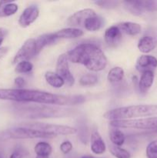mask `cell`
I'll return each mask as SVG.
<instances>
[{"label":"cell","instance_id":"1","mask_svg":"<svg viewBox=\"0 0 157 158\" xmlns=\"http://www.w3.org/2000/svg\"><path fill=\"white\" fill-rule=\"evenodd\" d=\"M0 100L19 103H35L55 106H69L83 103L85 97L81 95L65 96L45 91L29 89H0Z\"/></svg>","mask_w":157,"mask_h":158},{"label":"cell","instance_id":"2","mask_svg":"<svg viewBox=\"0 0 157 158\" xmlns=\"http://www.w3.org/2000/svg\"><path fill=\"white\" fill-rule=\"evenodd\" d=\"M66 54L69 61L83 65L92 72L103 70L107 65L104 52L93 43H81Z\"/></svg>","mask_w":157,"mask_h":158},{"label":"cell","instance_id":"3","mask_svg":"<svg viewBox=\"0 0 157 158\" xmlns=\"http://www.w3.org/2000/svg\"><path fill=\"white\" fill-rule=\"evenodd\" d=\"M155 116H157V104H141L123 106L110 110L105 113L103 117L112 121L132 120Z\"/></svg>","mask_w":157,"mask_h":158},{"label":"cell","instance_id":"4","mask_svg":"<svg viewBox=\"0 0 157 158\" xmlns=\"http://www.w3.org/2000/svg\"><path fill=\"white\" fill-rule=\"evenodd\" d=\"M20 114L28 119L60 118L72 114L71 109L50 105H24L18 109Z\"/></svg>","mask_w":157,"mask_h":158},{"label":"cell","instance_id":"5","mask_svg":"<svg viewBox=\"0 0 157 158\" xmlns=\"http://www.w3.org/2000/svg\"><path fill=\"white\" fill-rule=\"evenodd\" d=\"M109 124L113 127L123 129L157 130V116L132 120H112Z\"/></svg>","mask_w":157,"mask_h":158},{"label":"cell","instance_id":"6","mask_svg":"<svg viewBox=\"0 0 157 158\" xmlns=\"http://www.w3.org/2000/svg\"><path fill=\"white\" fill-rule=\"evenodd\" d=\"M25 127L37 129L39 131H44L46 133L54 134L55 136L58 135H70L75 134L77 133V130L75 128L64 125L52 124V123H45L40 122H32V123H25L21 125Z\"/></svg>","mask_w":157,"mask_h":158},{"label":"cell","instance_id":"7","mask_svg":"<svg viewBox=\"0 0 157 158\" xmlns=\"http://www.w3.org/2000/svg\"><path fill=\"white\" fill-rule=\"evenodd\" d=\"M7 135L9 138L12 139H52L57 137L54 134L46 133L39 130L22 126L9 130L7 131Z\"/></svg>","mask_w":157,"mask_h":158},{"label":"cell","instance_id":"8","mask_svg":"<svg viewBox=\"0 0 157 158\" xmlns=\"http://www.w3.org/2000/svg\"><path fill=\"white\" fill-rule=\"evenodd\" d=\"M36 45L35 39H28L22 46H21L18 52L13 58L12 63L17 64L22 61H29V60L33 58L37 55Z\"/></svg>","mask_w":157,"mask_h":158},{"label":"cell","instance_id":"9","mask_svg":"<svg viewBox=\"0 0 157 158\" xmlns=\"http://www.w3.org/2000/svg\"><path fill=\"white\" fill-rule=\"evenodd\" d=\"M55 73L65 81V84L72 86L75 83V78L69 69V59L67 54L64 53L60 55L57 59Z\"/></svg>","mask_w":157,"mask_h":158},{"label":"cell","instance_id":"10","mask_svg":"<svg viewBox=\"0 0 157 158\" xmlns=\"http://www.w3.org/2000/svg\"><path fill=\"white\" fill-rule=\"evenodd\" d=\"M95 12L92 9H84L75 12L68 18L67 25L70 27L77 28L84 26L85 21L89 17L95 15Z\"/></svg>","mask_w":157,"mask_h":158},{"label":"cell","instance_id":"11","mask_svg":"<svg viewBox=\"0 0 157 158\" xmlns=\"http://www.w3.org/2000/svg\"><path fill=\"white\" fill-rule=\"evenodd\" d=\"M38 15H39V10L37 6H28L24 9L22 13L19 16L18 24L22 28L28 27L38 19Z\"/></svg>","mask_w":157,"mask_h":158},{"label":"cell","instance_id":"12","mask_svg":"<svg viewBox=\"0 0 157 158\" xmlns=\"http://www.w3.org/2000/svg\"><path fill=\"white\" fill-rule=\"evenodd\" d=\"M135 68L142 73L146 71H152V69L157 68V58L147 54L140 56L136 61Z\"/></svg>","mask_w":157,"mask_h":158},{"label":"cell","instance_id":"13","mask_svg":"<svg viewBox=\"0 0 157 158\" xmlns=\"http://www.w3.org/2000/svg\"><path fill=\"white\" fill-rule=\"evenodd\" d=\"M122 32L116 26H112L105 31V42L109 47H116L122 40Z\"/></svg>","mask_w":157,"mask_h":158},{"label":"cell","instance_id":"14","mask_svg":"<svg viewBox=\"0 0 157 158\" xmlns=\"http://www.w3.org/2000/svg\"><path fill=\"white\" fill-rule=\"evenodd\" d=\"M106 150V143L97 131H94L91 135V151L95 154H103Z\"/></svg>","mask_w":157,"mask_h":158},{"label":"cell","instance_id":"15","mask_svg":"<svg viewBox=\"0 0 157 158\" xmlns=\"http://www.w3.org/2000/svg\"><path fill=\"white\" fill-rule=\"evenodd\" d=\"M153 71H146L142 73L140 80L139 81V89L142 94H145L150 89L154 82Z\"/></svg>","mask_w":157,"mask_h":158},{"label":"cell","instance_id":"16","mask_svg":"<svg viewBox=\"0 0 157 158\" xmlns=\"http://www.w3.org/2000/svg\"><path fill=\"white\" fill-rule=\"evenodd\" d=\"M54 33L58 40L62 39H76L84 35V32L82 29L72 27L64 28Z\"/></svg>","mask_w":157,"mask_h":158},{"label":"cell","instance_id":"17","mask_svg":"<svg viewBox=\"0 0 157 158\" xmlns=\"http://www.w3.org/2000/svg\"><path fill=\"white\" fill-rule=\"evenodd\" d=\"M156 46V40L152 35H146L142 37L138 42V47L139 50L141 52L145 54L149 53L152 52Z\"/></svg>","mask_w":157,"mask_h":158},{"label":"cell","instance_id":"18","mask_svg":"<svg viewBox=\"0 0 157 158\" xmlns=\"http://www.w3.org/2000/svg\"><path fill=\"white\" fill-rule=\"evenodd\" d=\"M115 26L120 29L122 33L128 35H136L142 31V27L139 23L133 22H123L116 24Z\"/></svg>","mask_w":157,"mask_h":158},{"label":"cell","instance_id":"19","mask_svg":"<svg viewBox=\"0 0 157 158\" xmlns=\"http://www.w3.org/2000/svg\"><path fill=\"white\" fill-rule=\"evenodd\" d=\"M58 39L55 37V33H46L40 35L35 40V45H36L37 53H39L46 46L52 45L56 43Z\"/></svg>","mask_w":157,"mask_h":158},{"label":"cell","instance_id":"20","mask_svg":"<svg viewBox=\"0 0 157 158\" xmlns=\"http://www.w3.org/2000/svg\"><path fill=\"white\" fill-rule=\"evenodd\" d=\"M103 23H104L103 19L95 14V15L89 17L85 21L84 27L86 30L90 31V32H95L103 27Z\"/></svg>","mask_w":157,"mask_h":158},{"label":"cell","instance_id":"21","mask_svg":"<svg viewBox=\"0 0 157 158\" xmlns=\"http://www.w3.org/2000/svg\"><path fill=\"white\" fill-rule=\"evenodd\" d=\"M18 5L11 1H0V18L8 17L16 13Z\"/></svg>","mask_w":157,"mask_h":158},{"label":"cell","instance_id":"22","mask_svg":"<svg viewBox=\"0 0 157 158\" xmlns=\"http://www.w3.org/2000/svg\"><path fill=\"white\" fill-rule=\"evenodd\" d=\"M125 9L129 12V13L134 15H140L144 12L143 8L142 6L141 0H133V1H124L123 2Z\"/></svg>","mask_w":157,"mask_h":158},{"label":"cell","instance_id":"23","mask_svg":"<svg viewBox=\"0 0 157 158\" xmlns=\"http://www.w3.org/2000/svg\"><path fill=\"white\" fill-rule=\"evenodd\" d=\"M45 79L48 84L55 89L62 87L65 85V81L62 80V78H61L56 73L52 72V71H48L46 73Z\"/></svg>","mask_w":157,"mask_h":158},{"label":"cell","instance_id":"24","mask_svg":"<svg viewBox=\"0 0 157 158\" xmlns=\"http://www.w3.org/2000/svg\"><path fill=\"white\" fill-rule=\"evenodd\" d=\"M125 76V72L123 69L120 66H115L111 69L108 73L107 79L109 83L112 84H116L120 83L123 80Z\"/></svg>","mask_w":157,"mask_h":158},{"label":"cell","instance_id":"25","mask_svg":"<svg viewBox=\"0 0 157 158\" xmlns=\"http://www.w3.org/2000/svg\"><path fill=\"white\" fill-rule=\"evenodd\" d=\"M109 139L112 144L117 147H121L124 144L126 140V136L124 133L119 130V128L114 127L109 132Z\"/></svg>","mask_w":157,"mask_h":158},{"label":"cell","instance_id":"26","mask_svg":"<svg viewBox=\"0 0 157 158\" xmlns=\"http://www.w3.org/2000/svg\"><path fill=\"white\" fill-rule=\"evenodd\" d=\"M35 152L36 156L49 157L52 152V148L49 143L45 141L38 142L35 146Z\"/></svg>","mask_w":157,"mask_h":158},{"label":"cell","instance_id":"27","mask_svg":"<svg viewBox=\"0 0 157 158\" xmlns=\"http://www.w3.org/2000/svg\"><path fill=\"white\" fill-rule=\"evenodd\" d=\"M98 80L99 77L97 75L91 73L85 74L79 79V84L83 86H94L98 83Z\"/></svg>","mask_w":157,"mask_h":158},{"label":"cell","instance_id":"28","mask_svg":"<svg viewBox=\"0 0 157 158\" xmlns=\"http://www.w3.org/2000/svg\"><path fill=\"white\" fill-rule=\"evenodd\" d=\"M109 151L112 154V156H114L116 158H130L131 154L127 150L123 149L121 147H117L115 145H110L109 146Z\"/></svg>","mask_w":157,"mask_h":158},{"label":"cell","instance_id":"29","mask_svg":"<svg viewBox=\"0 0 157 158\" xmlns=\"http://www.w3.org/2000/svg\"><path fill=\"white\" fill-rule=\"evenodd\" d=\"M33 69V65L29 61H22L17 63L15 71L18 73H28Z\"/></svg>","mask_w":157,"mask_h":158},{"label":"cell","instance_id":"30","mask_svg":"<svg viewBox=\"0 0 157 158\" xmlns=\"http://www.w3.org/2000/svg\"><path fill=\"white\" fill-rule=\"evenodd\" d=\"M146 154L148 158H157V140H152L147 145Z\"/></svg>","mask_w":157,"mask_h":158},{"label":"cell","instance_id":"31","mask_svg":"<svg viewBox=\"0 0 157 158\" xmlns=\"http://www.w3.org/2000/svg\"><path fill=\"white\" fill-rule=\"evenodd\" d=\"M118 1H114V0H100V1L95 2V4L99 6V7L103 8L106 9H115L119 5Z\"/></svg>","mask_w":157,"mask_h":158},{"label":"cell","instance_id":"32","mask_svg":"<svg viewBox=\"0 0 157 158\" xmlns=\"http://www.w3.org/2000/svg\"><path fill=\"white\" fill-rule=\"evenodd\" d=\"M142 6L144 12H156L157 11V1L153 0H145L142 1Z\"/></svg>","mask_w":157,"mask_h":158},{"label":"cell","instance_id":"33","mask_svg":"<svg viewBox=\"0 0 157 158\" xmlns=\"http://www.w3.org/2000/svg\"><path fill=\"white\" fill-rule=\"evenodd\" d=\"M72 148H73L72 143L69 140H66V141L62 142L60 145V151H62V154H67L72 151Z\"/></svg>","mask_w":157,"mask_h":158},{"label":"cell","instance_id":"34","mask_svg":"<svg viewBox=\"0 0 157 158\" xmlns=\"http://www.w3.org/2000/svg\"><path fill=\"white\" fill-rule=\"evenodd\" d=\"M14 83H15V85L17 86L18 89H22L25 85H26V80L22 77H18L15 79Z\"/></svg>","mask_w":157,"mask_h":158},{"label":"cell","instance_id":"35","mask_svg":"<svg viewBox=\"0 0 157 158\" xmlns=\"http://www.w3.org/2000/svg\"><path fill=\"white\" fill-rule=\"evenodd\" d=\"M24 154H23L22 151L20 149H16L12 153L9 158H22Z\"/></svg>","mask_w":157,"mask_h":158},{"label":"cell","instance_id":"36","mask_svg":"<svg viewBox=\"0 0 157 158\" xmlns=\"http://www.w3.org/2000/svg\"><path fill=\"white\" fill-rule=\"evenodd\" d=\"M7 33H8L7 29H6L5 28L0 27V46L2 45V42L4 41L5 38H6Z\"/></svg>","mask_w":157,"mask_h":158},{"label":"cell","instance_id":"37","mask_svg":"<svg viewBox=\"0 0 157 158\" xmlns=\"http://www.w3.org/2000/svg\"><path fill=\"white\" fill-rule=\"evenodd\" d=\"M9 52V47L6 46H3V47H0V60L5 56Z\"/></svg>","mask_w":157,"mask_h":158},{"label":"cell","instance_id":"38","mask_svg":"<svg viewBox=\"0 0 157 158\" xmlns=\"http://www.w3.org/2000/svg\"><path fill=\"white\" fill-rule=\"evenodd\" d=\"M81 158H94L92 156H84V157H82Z\"/></svg>","mask_w":157,"mask_h":158},{"label":"cell","instance_id":"39","mask_svg":"<svg viewBox=\"0 0 157 158\" xmlns=\"http://www.w3.org/2000/svg\"><path fill=\"white\" fill-rule=\"evenodd\" d=\"M0 158H2V156H1V155H0Z\"/></svg>","mask_w":157,"mask_h":158}]
</instances>
